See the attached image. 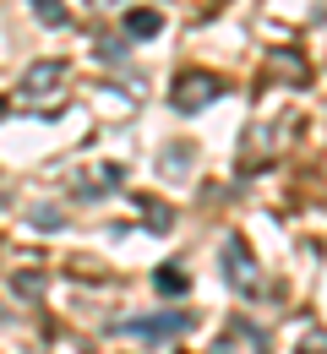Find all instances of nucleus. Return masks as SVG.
<instances>
[{"instance_id": "nucleus-1", "label": "nucleus", "mask_w": 327, "mask_h": 354, "mask_svg": "<svg viewBox=\"0 0 327 354\" xmlns=\"http://www.w3.org/2000/svg\"><path fill=\"white\" fill-rule=\"evenodd\" d=\"M213 98H224V77H218V71H180V77H175V93H169V104H175L180 115L207 109Z\"/></svg>"}, {"instance_id": "nucleus-4", "label": "nucleus", "mask_w": 327, "mask_h": 354, "mask_svg": "<svg viewBox=\"0 0 327 354\" xmlns=\"http://www.w3.org/2000/svg\"><path fill=\"white\" fill-rule=\"evenodd\" d=\"M186 327H191V316H175V310H164L153 322H120V333H137V338H175Z\"/></svg>"}, {"instance_id": "nucleus-6", "label": "nucleus", "mask_w": 327, "mask_h": 354, "mask_svg": "<svg viewBox=\"0 0 327 354\" xmlns=\"http://www.w3.org/2000/svg\"><path fill=\"white\" fill-rule=\"evenodd\" d=\"M120 175H126L120 164H104V169L93 175V185H77V196H82V202H98V196H109V191H120Z\"/></svg>"}, {"instance_id": "nucleus-7", "label": "nucleus", "mask_w": 327, "mask_h": 354, "mask_svg": "<svg viewBox=\"0 0 327 354\" xmlns=\"http://www.w3.org/2000/svg\"><path fill=\"white\" fill-rule=\"evenodd\" d=\"M153 289H158V295H186V289H191V272L169 262V267H158V272H153Z\"/></svg>"}, {"instance_id": "nucleus-12", "label": "nucleus", "mask_w": 327, "mask_h": 354, "mask_svg": "<svg viewBox=\"0 0 327 354\" xmlns=\"http://www.w3.org/2000/svg\"><path fill=\"white\" fill-rule=\"evenodd\" d=\"M33 11H39V17H44L49 28H60V22H66V11H60V6H55V0H33Z\"/></svg>"}, {"instance_id": "nucleus-2", "label": "nucleus", "mask_w": 327, "mask_h": 354, "mask_svg": "<svg viewBox=\"0 0 327 354\" xmlns=\"http://www.w3.org/2000/svg\"><path fill=\"white\" fill-rule=\"evenodd\" d=\"M218 257H224V278H230L234 295H256V289H262V278H256V262H251V245H245L240 234H224Z\"/></svg>"}, {"instance_id": "nucleus-3", "label": "nucleus", "mask_w": 327, "mask_h": 354, "mask_svg": "<svg viewBox=\"0 0 327 354\" xmlns=\"http://www.w3.org/2000/svg\"><path fill=\"white\" fill-rule=\"evenodd\" d=\"M66 82V60H39V66H28V77H22V93L28 98H44Z\"/></svg>"}, {"instance_id": "nucleus-11", "label": "nucleus", "mask_w": 327, "mask_h": 354, "mask_svg": "<svg viewBox=\"0 0 327 354\" xmlns=\"http://www.w3.org/2000/svg\"><path fill=\"white\" fill-rule=\"evenodd\" d=\"M295 354H327V327H311V333L295 344Z\"/></svg>"}, {"instance_id": "nucleus-9", "label": "nucleus", "mask_w": 327, "mask_h": 354, "mask_svg": "<svg viewBox=\"0 0 327 354\" xmlns=\"http://www.w3.org/2000/svg\"><path fill=\"white\" fill-rule=\"evenodd\" d=\"M44 272H22V267H17V272H11V289H17V295H28V300H39V295H44Z\"/></svg>"}, {"instance_id": "nucleus-13", "label": "nucleus", "mask_w": 327, "mask_h": 354, "mask_svg": "<svg viewBox=\"0 0 327 354\" xmlns=\"http://www.w3.org/2000/svg\"><path fill=\"white\" fill-rule=\"evenodd\" d=\"M186 164H191V147H180V153L169 147V153H164V169H186Z\"/></svg>"}, {"instance_id": "nucleus-14", "label": "nucleus", "mask_w": 327, "mask_h": 354, "mask_svg": "<svg viewBox=\"0 0 327 354\" xmlns=\"http://www.w3.org/2000/svg\"><path fill=\"white\" fill-rule=\"evenodd\" d=\"M0 115H6V104H0Z\"/></svg>"}, {"instance_id": "nucleus-10", "label": "nucleus", "mask_w": 327, "mask_h": 354, "mask_svg": "<svg viewBox=\"0 0 327 354\" xmlns=\"http://www.w3.org/2000/svg\"><path fill=\"white\" fill-rule=\"evenodd\" d=\"M137 207L147 213V229H169V207H164V202H153V196H137Z\"/></svg>"}, {"instance_id": "nucleus-8", "label": "nucleus", "mask_w": 327, "mask_h": 354, "mask_svg": "<svg viewBox=\"0 0 327 354\" xmlns=\"http://www.w3.org/2000/svg\"><path fill=\"white\" fill-rule=\"evenodd\" d=\"M158 28H164L158 11H131V17H126V33H131V39H153Z\"/></svg>"}, {"instance_id": "nucleus-5", "label": "nucleus", "mask_w": 327, "mask_h": 354, "mask_svg": "<svg viewBox=\"0 0 327 354\" xmlns=\"http://www.w3.org/2000/svg\"><path fill=\"white\" fill-rule=\"evenodd\" d=\"M268 71H279L289 82H311V66L300 55H289V49H268Z\"/></svg>"}]
</instances>
